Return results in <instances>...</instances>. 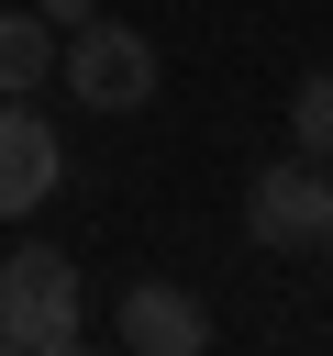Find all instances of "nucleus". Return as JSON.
Wrapping results in <instances>:
<instances>
[{"instance_id":"f257e3e1","label":"nucleus","mask_w":333,"mask_h":356,"mask_svg":"<svg viewBox=\"0 0 333 356\" xmlns=\"http://www.w3.org/2000/svg\"><path fill=\"white\" fill-rule=\"evenodd\" d=\"M0 334H11L22 356H67V345L89 334V312H78V267H67L56 245H22V256L0 267Z\"/></svg>"},{"instance_id":"f03ea898","label":"nucleus","mask_w":333,"mask_h":356,"mask_svg":"<svg viewBox=\"0 0 333 356\" xmlns=\"http://www.w3.org/2000/svg\"><path fill=\"white\" fill-rule=\"evenodd\" d=\"M67 89L89 100V111H144L155 100V44L133 33V22H111V11H89V22H67Z\"/></svg>"},{"instance_id":"7ed1b4c3","label":"nucleus","mask_w":333,"mask_h":356,"mask_svg":"<svg viewBox=\"0 0 333 356\" xmlns=\"http://www.w3.org/2000/svg\"><path fill=\"white\" fill-rule=\"evenodd\" d=\"M244 234L255 245H322L333 256V178L322 167H266L244 189Z\"/></svg>"},{"instance_id":"20e7f679","label":"nucleus","mask_w":333,"mask_h":356,"mask_svg":"<svg viewBox=\"0 0 333 356\" xmlns=\"http://www.w3.org/2000/svg\"><path fill=\"white\" fill-rule=\"evenodd\" d=\"M111 345H133V356H200L211 345V312L189 289H166V278H133L122 312H111Z\"/></svg>"},{"instance_id":"39448f33","label":"nucleus","mask_w":333,"mask_h":356,"mask_svg":"<svg viewBox=\"0 0 333 356\" xmlns=\"http://www.w3.org/2000/svg\"><path fill=\"white\" fill-rule=\"evenodd\" d=\"M67 178V145H56V122L44 111H22V100H0V222H22L44 189Z\"/></svg>"},{"instance_id":"423d86ee","label":"nucleus","mask_w":333,"mask_h":356,"mask_svg":"<svg viewBox=\"0 0 333 356\" xmlns=\"http://www.w3.org/2000/svg\"><path fill=\"white\" fill-rule=\"evenodd\" d=\"M44 67H56L44 11H0V100H33V89H44Z\"/></svg>"},{"instance_id":"0eeeda50","label":"nucleus","mask_w":333,"mask_h":356,"mask_svg":"<svg viewBox=\"0 0 333 356\" xmlns=\"http://www.w3.org/2000/svg\"><path fill=\"white\" fill-rule=\"evenodd\" d=\"M289 134H300L311 167H333V67H311V78L289 89Z\"/></svg>"},{"instance_id":"6e6552de","label":"nucleus","mask_w":333,"mask_h":356,"mask_svg":"<svg viewBox=\"0 0 333 356\" xmlns=\"http://www.w3.org/2000/svg\"><path fill=\"white\" fill-rule=\"evenodd\" d=\"M33 11H44V22H89L100 0H33Z\"/></svg>"},{"instance_id":"1a4fd4ad","label":"nucleus","mask_w":333,"mask_h":356,"mask_svg":"<svg viewBox=\"0 0 333 356\" xmlns=\"http://www.w3.org/2000/svg\"><path fill=\"white\" fill-rule=\"evenodd\" d=\"M0 345H11V334H0Z\"/></svg>"}]
</instances>
